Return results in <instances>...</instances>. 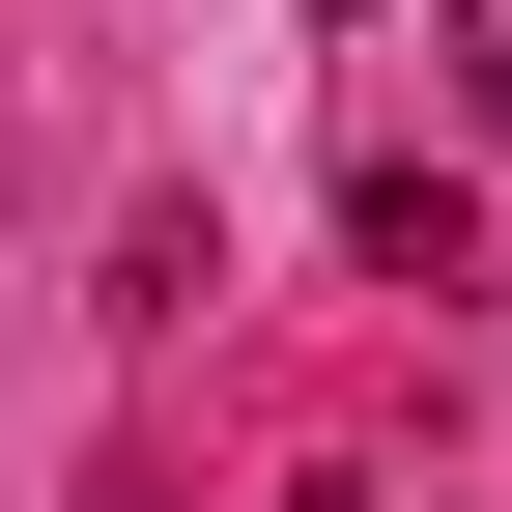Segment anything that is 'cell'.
Segmentation results:
<instances>
[{"label": "cell", "instance_id": "3", "mask_svg": "<svg viewBox=\"0 0 512 512\" xmlns=\"http://www.w3.org/2000/svg\"><path fill=\"white\" fill-rule=\"evenodd\" d=\"M342 29H370V0H342Z\"/></svg>", "mask_w": 512, "mask_h": 512}, {"label": "cell", "instance_id": "2", "mask_svg": "<svg viewBox=\"0 0 512 512\" xmlns=\"http://www.w3.org/2000/svg\"><path fill=\"white\" fill-rule=\"evenodd\" d=\"M427 57H456V114L512 143V0H427Z\"/></svg>", "mask_w": 512, "mask_h": 512}, {"label": "cell", "instance_id": "1", "mask_svg": "<svg viewBox=\"0 0 512 512\" xmlns=\"http://www.w3.org/2000/svg\"><path fill=\"white\" fill-rule=\"evenodd\" d=\"M342 228H370V285H484V200L456 171H342Z\"/></svg>", "mask_w": 512, "mask_h": 512}]
</instances>
